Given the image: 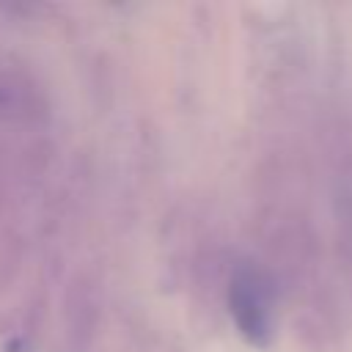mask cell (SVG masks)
Masks as SVG:
<instances>
[{"label":"cell","mask_w":352,"mask_h":352,"mask_svg":"<svg viewBox=\"0 0 352 352\" xmlns=\"http://www.w3.org/2000/svg\"><path fill=\"white\" fill-rule=\"evenodd\" d=\"M0 132H52V102L41 77L14 55L0 58Z\"/></svg>","instance_id":"6da1fadb"},{"label":"cell","mask_w":352,"mask_h":352,"mask_svg":"<svg viewBox=\"0 0 352 352\" xmlns=\"http://www.w3.org/2000/svg\"><path fill=\"white\" fill-rule=\"evenodd\" d=\"M102 322V283L94 272L80 270L63 292V336L72 352H85L94 344Z\"/></svg>","instance_id":"3957f363"},{"label":"cell","mask_w":352,"mask_h":352,"mask_svg":"<svg viewBox=\"0 0 352 352\" xmlns=\"http://www.w3.org/2000/svg\"><path fill=\"white\" fill-rule=\"evenodd\" d=\"M270 305H272L270 278L253 264H239L228 283V311L239 333L256 346L270 344V336H272Z\"/></svg>","instance_id":"7a4b0ae2"}]
</instances>
